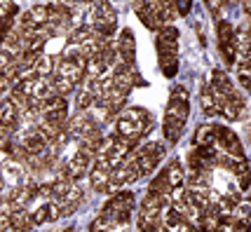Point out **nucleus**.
I'll return each instance as SVG.
<instances>
[{
  "label": "nucleus",
  "instance_id": "obj_1",
  "mask_svg": "<svg viewBox=\"0 0 251 232\" xmlns=\"http://www.w3.org/2000/svg\"><path fill=\"white\" fill-rule=\"evenodd\" d=\"M190 115V101H188V89L183 85H174L169 92V101H167V111H164L162 120V134L167 143H178L183 127Z\"/></svg>",
  "mask_w": 251,
  "mask_h": 232
},
{
  "label": "nucleus",
  "instance_id": "obj_2",
  "mask_svg": "<svg viewBox=\"0 0 251 232\" xmlns=\"http://www.w3.org/2000/svg\"><path fill=\"white\" fill-rule=\"evenodd\" d=\"M151 127H153V115L143 106H131L120 113V117L115 122V134L131 148H139V141L151 132Z\"/></svg>",
  "mask_w": 251,
  "mask_h": 232
},
{
  "label": "nucleus",
  "instance_id": "obj_3",
  "mask_svg": "<svg viewBox=\"0 0 251 232\" xmlns=\"http://www.w3.org/2000/svg\"><path fill=\"white\" fill-rule=\"evenodd\" d=\"M157 47V64L164 77H174L178 73V28L176 26H164L157 31L155 38Z\"/></svg>",
  "mask_w": 251,
  "mask_h": 232
},
{
  "label": "nucleus",
  "instance_id": "obj_4",
  "mask_svg": "<svg viewBox=\"0 0 251 232\" xmlns=\"http://www.w3.org/2000/svg\"><path fill=\"white\" fill-rule=\"evenodd\" d=\"M169 207V197H162L157 192H146V197L141 202V209H139V218L136 225L141 232H162V216L164 209Z\"/></svg>",
  "mask_w": 251,
  "mask_h": 232
},
{
  "label": "nucleus",
  "instance_id": "obj_5",
  "mask_svg": "<svg viewBox=\"0 0 251 232\" xmlns=\"http://www.w3.org/2000/svg\"><path fill=\"white\" fill-rule=\"evenodd\" d=\"M99 213H101L115 230L125 232L131 221V213H134V195H131V192H122V190L115 192V195L101 207Z\"/></svg>",
  "mask_w": 251,
  "mask_h": 232
},
{
  "label": "nucleus",
  "instance_id": "obj_6",
  "mask_svg": "<svg viewBox=\"0 0 251 232\" xmlns=\"http://www.w3.org/2000/svg\"><path fill=\"white\" fill-rule=\"evenodd\" d=\"M87 26L103 40H110L115 28H118V12L110 2H94L89 5L87 12Z\"/></svg>",
  "mask_w": 251,
  "mask_h": 232
},
{
  "label": "nucleus",
  "instance_id": "obj_7",
  "mask_svg": "<svg viewBox=\"0 0 251 232\" xmlns=\"http://www.w3.org/2000/svg\"><path fill=\"white\" fill-rule=\"evenodd\" d=\"M97 162V155L92 153V148L87 143H80L73 150V153L68 155L64 160V164L59 169V174L66 178H71L73 183H80V178H85V174L89 176V171H92V164Z\"/></svg>",
  "mask_w": 251,
  "mask_h": 232
},
{
  "label": "nucleus",
  "instance_id": "obj_8",
  "mask_svg": "<svg viewBox=\"0 0 251 232\" xmlns=\"http://www.w3.org/2000/svg\"><path fill=\"white\" fill-rule=\"evenodd\" d=\"M216 43H219V52L226 61V66H237V31L228 19H219L216 22Z\"/></svg>",
  "mask_w": 251,
  "mask_h": 232
},
{
  "label": "nucleus",
  "instance_id": "obj_9",
  "mask_svg": "<svg viewBox=\"0 0 251 232\" xmlns=\"http://www.w3.org/2000/svg\"><path fill=\"white\" fill-rule=\"evenodd\" d=\"M164 157V145L160 141H151V143L141 145V148H136L134 153H131V160L136 162V169H139V176H148V174H153L157 164L162 162Z\"/></svg>",
  "mask_w": 251,
  "mask_h": 232
},
{
  "label": "nucleus",
  "instance_id": "obj_10",
  "mask_svg": "<svg viewBox=\"0 0 251 232\" xmlns=\"http://www.w3.org/2000/svg\"><path fill=\"white\" fill-rule=\"evenodd\" d=\"M0 178H2V186H5V192L10 195L14 190H19L22 186H26L31 181V174L26 171L24 162L14 160V157H7L0 162Z\"/></svg>",
  "mask_w": 251,
  "mask_h": 232
},
{
  "label": "nucleus",
  "instance_id": "obj_11",
  "mask_svg": "<svg viewBox=\"0 0 251 232\" xmlns=\"http://www.w3.org/2000/svg\"><path fill=\"white\" fill-rule=\"evenodd\" d=\"M214 148L219 150L221 155L226 157H235V160H247L244 157V145H242L240 136L223 127V124H216V134H214Z\"/></svg>",
  "mask_w": 251,
  "mask_h": 232
},
{
  "label": "nucleus",
  "instance_id": "obj_12",
  "mask_svg": "<svg viewBox=\"0 0 251 232\" xmlns=\"http://www.w3.org/2000/svg\"><path fill=\"white\" fill-rule=\"evenodd\" d=\"M115 52H118L120 64L136 68V38L131 33V28H122V33L115 40Z\"/></svg>",
  "mask_w": 251,
  "mask_h": 232
},
{
  "label": "nucleus",
  "instance_id": "obj_13",
  "mask_svg": "<svg viewBox=\"0 0 251 232\" xmlns=\"http://www.w3.org/2000/svg\"><path fill=\"white\" fill-rule=\"evenodd\" d=\"M89 186L94 192H103V190L110 188V178H113V166L106 162V160H97L92 164V171H89Z\"/></svg>",
  "mask_w": 251,
  "mask_h": 232
},
{
  "label": "nucleus",
  "instance_id": "obj_14",
  "mask_svg": "<svg viewBox=\"0 0 251 232\" xmlns=\"http://www.w3.org/2000/svg\"><path fill=\"white\" fill-rule=\"evenodd\" d=\"M19 122H22V108L17 106L14 99H5L0 103V124L7 129V132H17L19 129Z\"/></svg>",
  "mask_w": 251,
  "mask_h": 232
},
{
  "label": "nucleus",
  "instance_id": "obj_15",
  "mask_svg": "<svg viewBox=\"0 0 251 232\" xmlns=\"http://www.w3.org/2000/svg\"><path fill=\"white\" fill-rule=\"evenodd\" d=\"M82 199H85V186L73 183V188L66 192V197H61L56 202V204H59V211H61V218H64V216H73V213L80 209Z\"/></svg>",
  "mask_w": 251,
  "mask_h": 232
},
{
  "label": "nucleus",
  "instance_id": "obj_16",
  "mask_svg": "<svg viewBox=\"0 0 251 232\" xmlns=\"http://www.w3.org/2000/svg\"><path fill=\"white\" fill-rule=\"evenodd\" d=\"M200 106H202L204 115H209V117L221 115L219 113V101H216V96H214V92H211V87H209V82H202V87H200Z\"/></svg>",
  "mask_w": 251,
  "mask_h": 232
},
{
  "label": "nucleus",
  "instance_id": "obj_17",
  "mask_svg": "<svg viewBox=\"0 0 251 232\" xmlns=\"http://www.w3.org/2000/svg\"><path fill=\"white\" fill-rule=\"evenodd\" d=\"M10 225H12V232H28V230H33V228H35V225H33L31 213H28L26 209L12 211V213H10Z\"/></svg>",
  "mask_w": 251,
  "mask_h": 232
},
{
  "label": "nucleus",
  "instance_id": "obj_18",
  "mask_svg": "<svg viewBox=\"0 0 251 232\" xmlns=\"http://www.w3.org/2000/svg\"><path fill=\"white\" fill-rule=\"evenodd\" d=\"M174 7L178 17H186L188 12H190V7H193V2H174Z\"/></svg>",
  "mask_w": 251,
  "mask_h": 232
},
{
  "label": "nucleus",
  "instance_id": "obj_19",
  "mask_svg": "<svg viewBox=\"0 0 251 232\" xmlns=\"http://www.w3.org/2000/svg\"><path fill=\"white\" fill-rule=\"evenodd\" d=\"M247 143H249V148H251V129L247 132Z\"/></svg>",
  "mask_w": 251,
  "mask_h": 232
},
{
  "label": "nucleus",
  "instance_id": "obj_20",
  "mask_svg": "<svg viewBox=\"0 0 251 232\" xmlns=\"http://www.w3.org/2000/svg\"><path fill=\"white\" fill-rule=\"evenodd\" d=\"M64 232H77V230H75V228H66Z\"/></svg>",
  "mask_w": 251,
  "mask_h": 232
}]
</instances>
